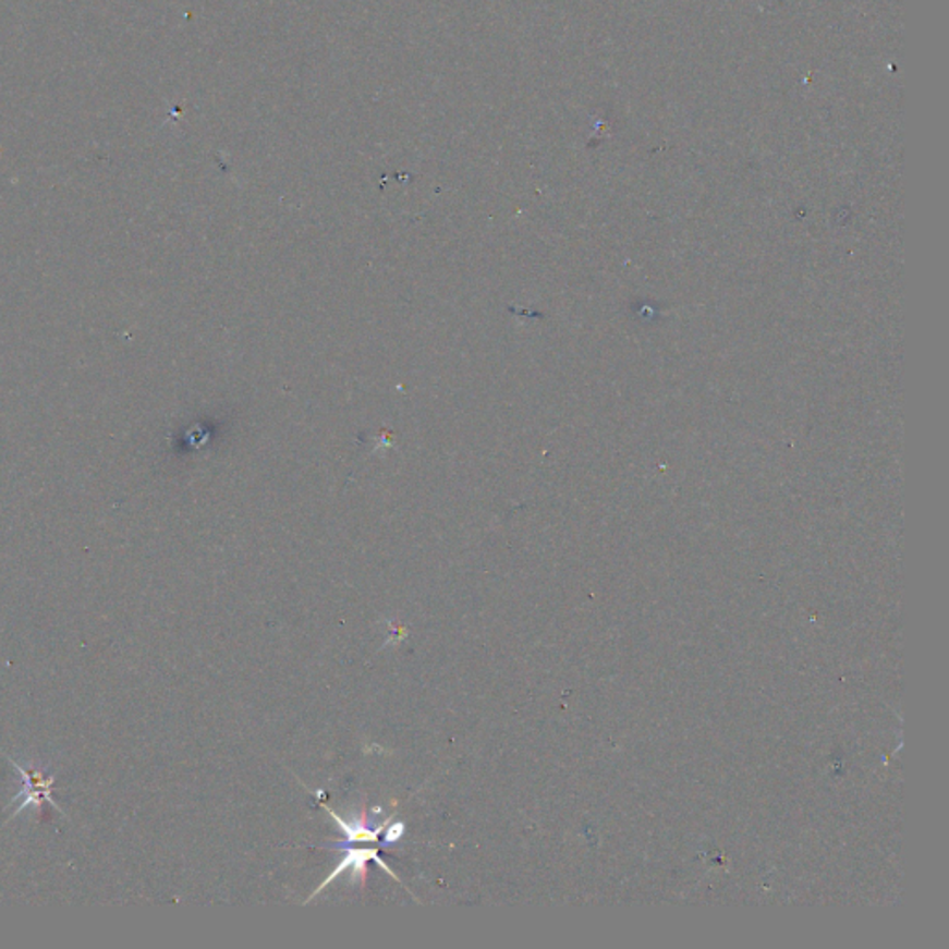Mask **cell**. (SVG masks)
<instances>
[{
    "label": "cell",
    "instance_id": "1",
    "mask_svg": "<svg viewBox=\"0 0 949 949\" xmlns=\"http://www.w3.org/2000/svg\"><path fill=\"white\" fill-rule=\"evenodd\" d=\"M8 761L13 764V768L20 771L23 779H25V787H23V794L15 795L13 801L20 800V798H25V801H21L20 807L15 808L12 813V818L15 814H20L21 811H25V808H39L44 807L45 803H49L52 807L63 813L60 805H58L57 801H52V787H54V777L45 776L44 769L34 768H25V766H21L20 763H15L12 757H8Z\"/></svg>",
    "mask_w": 949,
    "mask_h": 949
}]
</instances>
